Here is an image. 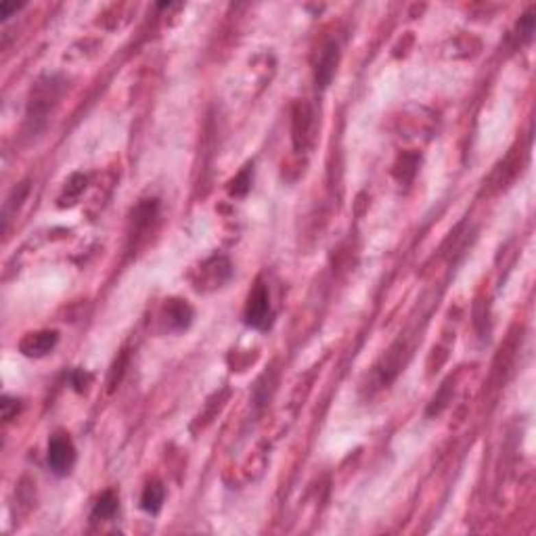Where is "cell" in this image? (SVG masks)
<instances>
[{"label":"cell","instance_id":"6da1fadb","mask_svg":"<svg viewBox=\"0 0 536 536\" xmlns=\"http://www.w3.org/2000/svg\"><path fill=\"white\" fill-rule=\"evenodd\" d=\"M245 323L254 327V329H264L270 327L272 323V310H270V296H268V287L258 281L254 285V290L247 296V304H245Z\"/></svg>","mask_w":536,"mask_h":536},{"label":"cell","instance_id":"7a4b0ae2","mask_svg":"<svg viewBox=\"0 0 536 536\" xmlns=\"http://www.w3.org/2000/svg\"><path fill=\"white\" fill-rule=\"evenodd\" d=\"M49 469L55 476H67L75 463V446L67 434H55L49 440Z\"/></svg>","mask_w":536,"mask_h":536},{"label":"cell","instance_id":"3957f363","mask_svg":"<svg viewBox=\"0 0 536 536\" xmlns=\"http://www.w3.org/2000/svg\"><path fill=\"white\" fill-rule=\"evenodd\" d=\"M59 93H61V89H59V84H55L53 78H49L45 82H38V86L32 93V101H30V117L32 119H45L49 109L59 99Z\"/></svg>","mask_w":536,"mask_h":536},{"label":"cell","instance_id":"277c9868","mask_svg":"<svg viewBox=\"0 0 536 536\" xmlns=\"http://www.w3.org/2000/svg\"><path fill=\"white\" fill-rule=\"evenodd\" d=\"M338 63H340V47H338V43H329L321 51V57L314 67V82H316L318 91H325L329 84H331V80L338 71Z\"/></svg>","mask_w":536,"mask_h":536},{"label":"cell","instance_id":"5b68a950","mask_svg":"<svg viewBox=\"0 0 536 536\" xmlns=\"http://www.w3.org/2000/svg\"><path fill=\"white\" fill-rule=\"evenodd\" d=\"M59 342V334L57 331H36V334H27L21 344L19 350L23 356L30 358H40V356H47Z\"/></svg>","mask_w":536,"mask_h":536},{"label":"cell","instance_id":"8992f818","mask_svg":"<svg viewBox=\"0 0 536 536\" xmlns=\"http://www.w3.org/2000/svg\"><path fill=\"white\" fill-rule=\"evenodd\" d=\"M163 321L172 331H185L193 323V308L187 304V300H168L163 306Z\"/></svg>","mask_w":536,"mask_h":536},{"label":"cell","instance_id":"52a82bcc","mask_svg":"<svg viewBox=\"0 0 536 536\" xmlns=\"http://www.w3.org/2000/svg\"><path fill=\"white\" fill-rule=\"evenodd\" d=\"M312 126V111L306 103H296L294 107V145L296 149H304L310 137Z\"/></svg>","mask_w":536,"mask_h":536},{"label":"cell","instance_id":"ba28073f","mask_svg":"<svg viewBox=\"0 0 536 536\" xmlns=\"http://www.w3.org/2000/svg\"><path fill=\"white\" fill-rule=\"evenodd\" d=\"M163 499H166V490H163V486L159 482H151L147 484V488L143 490V497H141V507L143 511L155 515L159 513L161 505H163Z\"/></svg>","mask_w":536,"mask_h":536},{"label":"cell","instance_id":"9c48e42d","mask_svg":"<svg viewBox=\"0 0 536 536\" xmlns=\"http://www.w3.org/2000/svg\"><path fill=\"white\" fill-rule=\"evenodd\" d=\"M117 505H119L117 494L113 490H105L101 497L97 499L91 517L93 520H111L115 515V511H117Z\"/></svg>","mask_w":536,"mask_h":536},{"label":"cell","instance_id":"30bf717a","mask_svg":"<svg viewBox=\"0 0 536 536\" xmlns=\"http://www.w3.org/2000/svg\"><path fill=\"white\" fill-rule=\"evenodd\" d=\"M157 210H159L157 199H145V201H141V203L137 205V208H135V212H132L135 226H137V229H145V226H149V224L155 220Z\"/></svg>","mask_w":536,"mask_h":536},{"label":"cell","instance_id":"8fae6325","mask_svg":"<svg viewBox=\"0 0 536 536\" xmlns=\"http://www.w3.org/2000/svg\"><path fill=\"white\" fill-rule=\"evenodd\" d=\"M250 187H252V166H245V168L231 180L229 191H231V195H235V197H243L247 191H250Z\"/></svg>","mask_w":536,"mask_h":536},{"label":"cell","instance_id":"7c38bea8","mask_svg":"<svg viewBox=\"0 0 536 536\" xmlns=\"http://www.w3.org/2000/svg\"><path fill=\"white\" fill-rule=\"evenodd\" d=\"M532 34H534V11H528L524 17H520V21H517V30H515V40H517V45L522 47V45H528L530 40H532Z\"/></svg>","mask_w":536,"mask_h":536},{"label":"cell","instance_id":"4fadbf2b","mask_svg":"<svg viewBox=\"0 0 536 536\" xmlns=\"http://www.w3.org/2000/svg\"><path fill=\"white\" fill-rule=\"evenodd\" d=\"M402 166V172H398L396 176L400 180H410L415 176L417 172V166H419V155L417 153H404L398 161V168Z\"/></svg>","mask_w":536,"mask_h":536},{"label":"cell","instance_id":"5bb4252c","mask_svg":"<svg viewBox=\"0 0 536 536\" xmlns=\"http://www.w3.org/2000/svg\"><path fill=\"white\" fill-rule=\"evenodd\" d=\"M84 189H86V176H84V174H73V176L69 178L67 187H65V197L69 199V203H73L71 199L80 197V193L84 191ZM65 197H61V201H63Z\"/></svg>","mask_w":536,"mask_h":536},{"label":"cell","instance_id":"9a60e30c","mask_svg":"<svg viewBox=\"0 0 536 536\" xmlns=\"http://www.w3.org/2000/svg\"><path fill=\"white\" fill-rule=\"evenodd\" d=\"M446 400H448V384H444V386H442V390H440V394H438V396H434V400H432V406L428 408V415H438L440 410H442V406L446 404Z\"/></svg>","mask_w":536,"mask_h":536},{"label":"cell","instance_id":"2e32d148","mask_svg":"<svg viewBox=\"0 0 536 536\" xmlns=\"http://www.w3.org/2000/svg\"><path fill=\"white\" fill-rule=\"evenodd\" d=\"M0 406H3V419L11 421L13 415H17V410H19V400H13V398L5 396L3 402H0Z\"/></svg>","mask_w":536,"mask_h":536},{"label":"cell","instance_id":"e0dca14e","mask_svg":"<svg viewBox=\"0 0 536 536\" xmlns=\"http://www.w3.org/2000/svg\"><path fill=\"white\" fill-rule=\"evenodd\" d=\"M86 384H89V375L84 373V371H73L71 373V386H73V390L75 392H84V388H86Z\"/></svg>","mask_w":536,"mask_h":536},{"label":"cell","instance_id":"ac0fdd59","mask_svg":"<svg viewBox=\"0 0 536 536\" xmlns=\"http://www.w3.org/2000/svg\"><path fill=\"white\" fill-rule=\"evenodd\" d=\"M19 9V5H9V3H3L0 5V17L3 19H9V15L13 13V11H17Z\"/></svg>","mask_w":536,"mask_h":536}]
</instances>
